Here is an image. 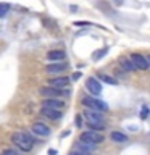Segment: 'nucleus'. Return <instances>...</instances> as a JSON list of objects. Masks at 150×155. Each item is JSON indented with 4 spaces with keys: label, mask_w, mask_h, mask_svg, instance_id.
Wrapping results in <instances>:
<instances>
[{
    "label": "nucleus",
    "mask_w": 150,
    "mask_h": 155,
    "mask_svg": "<svg viewBox=\"0 0 150 155\" xmlns=\"http://www.w3.org/2000/svg\"><path fill=\"white\" fill-rule=\"evenodd\" d=\"M10 139H11L13 145H16L21 152H31V150H32L34 139L28 133H24V131H15Z\"/></svg>",
    "instance_id": "obj_1"
},
{
    "label": "nucleus",
    "mask_w": 150,
    "mask_h": 155,
    "mask_svg": "<svg viewBox=\"0 0 150 155\" xmlns=\"http://www.w3.org/2000/svg\"><path fill=\"white\" fill-rule=\"evenodd\" d=\"M81 104L84 105L87 110L100 111V113H105V111H108V105H106L103 100L97 99V97H92V95H84V97L81 99Z\"/></svg>",
    "instance_id": "obj_2"
},
{
    "label": "nucleus",
    "mask_w": 150,
    "mask_h": 155,
    "mask_svg": "<svg viewBox=\"0 0 150 155\" xmlns=\"http://www.w3.org/2000/svg\"><path fill=\"white\" fill-rule=\"evenodd\" d=\"M79 140L81 142H87L92 145H99L105 140L103 134L102 133H95V131H82L79 134Z\"/></svg>",
    "instance_id": "obj_3"
},
{
    "label": "nucleus",
    "mask_w": 150,
    "mask_h": 155,
    "mask_svg": "<svg viewBox=\"0 0 150 155\" xmlns=\"http://www.w3.org/2000/svg\"><path fill=\"white\" fill-rule=\"evenodd\" d=\"M39 94L44 99H61V97L68 95V89L61 91V89H55V87H50V86H42L39 89Z\"/></svg>",
    "instance_id": "obj_4"
},
{
    "label": "nucleus",
    "mask_w": 150,
    "mask_h": 155,
    "mask_svg": "<svg viewBox=\"0 0 150 155\" xmlns=\"http://www.w3.org/2000/svg\"><path fill=\"white\" fill-rule=\"evenodd\" d=\"M82 118L86 120V123L89 124H103L105 123V116L100 111H94V110H84L82 111Z\"/></svg>",
    "instance_id": "obj_5"
},
{
    "label": "nucleus",
    "mask_w": 150,
    "mask_h": 155,
    "mask_svg": "<svg viewBox=\"0 0 150 155\" xmlns=\"http://www.w3.org/2000/svg\"><path fill=\"white\" fill-rule=\"evenodd\" d=\"M84 87H86V91L89 92V95H92V97H99L102 94V84H100V81L94 76L87 78Z\"/></svg>",
    "instance_id": "obj_6"
},
{
    "label": "nucleus",
    "mask_w": 150,
    "mask_h": 155,
    "mask_svg": "<svg viewBox=\"0 0 150 155\" xmlns=\"http://www.w3.org/2000/svg\"><path fill=\"white\" fill-rule=\"evenodd\" d=\"M70 82H71V78H68V76H57V78H50V79L47 81V86L65 91V89H68Z\"/></svg>",
    "instance_id": "obj_7"
},
{
    "label": "nucleus",
    "mask_w": 150,
    "mask_h": 155,
    "mask_svg": "<svg viewBox=\"0 0 150 155\" xmlns=\"http://www.w3.org/2000/svg\"><path fill=\"white\" fill-rule=\"evenodd\" d=\"M131 61H132V65L135 66V70H142V71H147L150 65H148V60L145 58L144 55H140V53H131Z\"/></svg>",
    "instance_id": "obj_8"
},
{
    "label": "nucleus",
    "mask_w": 150,
    "mask_h": 155,
    "mask_svg": "<svg viewBox=\"0 0 150 155\" xmlns=\"http://www.w3.org/2000/svg\"><path fill=\"white\" fill-rule=\"evenodd\" d=\"M68 70V63L66 61H60V63H50V65L45 66V71L48 74H58L60 76L61 73H65Z\"/></svg>",
    "instance_id": "obj_9"
},
{
    "label": "nucleus",
    "mask_w": 150,
    "mask_h": 155,
    "mask_svg": "<svg viewBox=\"0 0 150 155\" xmlns=\"http://www.w3.org/2000/svg\"><path fill=\"white\" fill-rule=\"evenodd\" d=\"M31 131L36 136H41V137H47V136H50V128H48L47 124H44V123H41V121H36V123H32V126H31Z\"/></svg>",
    "instance_id": "obj_10"
},
{
    "label": "nucleus",
    "mask_w": 150,
    "mask_h": 155,
    "mask_svg": "<svg viewBox=\"0 0 150 155\" xmlns=\"http://www.w3.org/2000/svg\"><path fill=\"white\" fill-rule=\"evenodd\" d=\"M42 108H52V110H61L65 108V102L61 99H44Z\"/></svg>",
    "instance_id": "obj_11"
},
{
    "label": "nucleus",
    "mask_w": 150,
    "mask_h": 155,
    "mask_svg": "<svg viewBox=\"0 0 150 155\" xmlns=\"http://www.w3.org/2000/svg\"><path fill=\"white\" fill-rule=\"evenodd\" d=\"M65 58H66V53L63 50H50V52H47V60H50L53 63L65 61Z\"/></svg>",
    "instance_id": "obj_12"
},
{
    "label": "nucleus",
    "mask_w": 150,
    "mask_h": 155,
    "mask_svg": "<svg viewBox=\"0 0 150 155\" xmlns=\"http://www.w3.org/2000/svg\"><path fill=\"white\" fill-rule=\"evenodd\" d=\"M41 116H45L48 120H60L61 118V111L60 110H52V108H41Z\"/></svg>",
    "instance_id": "obj_13"
},
{
    "label": "nucleus",
    "mask_w": 150,
    "mask_h": 155,
    "mask_svg": "<svg viewBox=\"0 0 150 155\" xmlns=\"http://www.w3.org/2000/svg\"><path fill=\"white\" fill-rule=\"evenodd\" d=\"M97 145H92V144H87V142H81V140H77L76 145L73 147V150H79V152H86V153H89V152H94Z\"/></svg>",
    "instance_id": "obj_14"
},
{
    "label": "nucleus",
    "mask_w": 150,
    "mask_h": 155,
    "mask_svg": "<svg viewBox=\"0 0 150 155\" xmlns=\"http://www.w3.org/2000/svg\"><path fill=\"white\" fill-rule=\"evenodd\" d=\"M118 63H119V66L123 68L124 71H135V66L132 65L131 58H128V57H119Z\"/></svg>",
    "instance_id": "obj_15"
},
{
    "label": "nucleus",
    "mask_w": 150,
    "mask_h": 155,
    "mask_svg": "<svg viewBox=\"0 0 150 155\" xmlns=\"http://www.w3.org/2000/svg\"><path fill=\"white\" fill-rule=\"evenodd\" d=\"M110 139L113 140V142H116V144L128 142V136H126L124 133H119V131H113V133L110 134Z\"/></svg>",
    "instance_id": "obj_16"
},
{
    "label": "nucleus",
    "mask_w": 150,
    "mask_h": 155,
    "mask_svg": "<svg viewBox=\"0 0 150 155\" xmlns=\"http://www.w3.org/2000/svg\"><path fill=\"white\" fill-rule=\"evenodd\" d=\"M99 81H103L106 84H113V86L118 84V79H115V78H111L108 74H99Z\"/></svg>",
    "instance_id": "obj_17"
},
{
    "label": "nucleus",
    "mask_w": 150,
    "mask_h": 155,
    "mask_svg": "<svg viewBox=\"0 0 150 155\" xmlns=\"http://www.w3.org/2000/svg\"><path fill=\"white\" fill-rule=\"evenodd\" d=\"M106 52H108V47H103V48H100V50H97L95 53H92V60H94V61L100 60L102 57L106 55Z\"/></svg>",
    "instance_id": "obj_18"
},
{
    "label": "nucleus",
    "mask_w": 150,
    "mask_h": 155,
    "mask_svg": "<svg viewBox=\"0 0 150 155\" xmlns=\"http://www.w3.org/2000/svg\"><path fill=\"white\" fill-rule=\"evenodd\" d=\"M10 12V5L7 3H0V18H5Z\"/></svg>",
    "instance_id": "obj_19"
},
{
    "label": "nucleus",
    "mask_w": 150,
    "mask_h": 155,
    "mask_svg": "<svg viewBox=\"0 0 150 155\" xmlns=\"http://www.w3.org/2000/svg\"><path fill=\"white\" fill-rule=\"evenodd\" d=\"M2 155H19L15 149H5V150H2Z\"/></svg>",
    "instance_id": "obj_20"
},
{
    "label": "nucleus",
    "mask_w": 150,
    "mask_h": 155,
    "mask_svg": "<svg viewBox=\"0 0 150 155\" xmlns=\"http://www.w3.org/2000/svg\"><path fill=\"white\" fill-rule=\"evenodd\" d=\"M147 115H148V108H147V105H144L142 107V111H140V116L145 120V118H147Z\"/></svg>",
    "instance_id": "obj_21"
},
{
    "label": "nucleus",
    "mask_w": 150,
    "mask_h": 155,
    "mask_svg": "<svg viewBox=\"0 0 150 155\" xmlns=\"http://www.w3.org/2000/svg\"><path fill=\"white\" fill-rule=\"evenodd\" d=\"M70 155H89V153H86V152H79V150H73V149H71Z\"/></svg>",
    "instance_id": "obj_22"
},
{
    "label": "nucleus",
    "mask_w": 150,
    "mask_h": 155,
    "mask_svg": "<svg viewBox=\"0 0 150 155\" xmlns=\"http://www.w3.org/2000/svg\"><path fill=\"white\" fill-rule=\"evenodd\" d=\"M81 118H82V115H77V118H76V126H77V128H81V124H82Z\"/></svg>",
    "instance_id": "obj_23"
},
{
    "label": "nucleus",
    "mask_w": 150,
    "mask_h": 155,
    "mask_svg": "<svg viewBox=\"0 0 150 155\" xmlns=\"http://www.w3.org/2000/svg\"><path fill=\"white\" fill-rule=\"evenodd\" d=\"M81 78V73H74V74L71 76V81H77Z\"/></svg>",
    "instance_id": "obj_24"
},
{
    "label": "nucleus",
    "mask_w": 150,
    "mask_h": 155,
    "mask_svg": "<svg viewBox=\"0 0 150 155\" xmlns=\"http://www.w3.org/2000/svg\"><path fill=\"white\" fill-rule=\"evenodd\" d=\"M147 60H148V65H150V55H148V58H147Z\"/></svg>",
    "instance_id": "obj_25"
}]
</instances>
